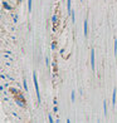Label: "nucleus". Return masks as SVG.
Listing matches in <instances>:
<instances>
[{"instance_id":"423d86ee","label":"nucleus","mask_w":117,"mask_h":123,"mask_svg":"<svg viewBox=\"0 0 117 123\" xmlns=\"http://www.w3.org/2000/svg\"><path fill=\"white\" fill-rule=\"evenodd\" d=\"M32 3H33V0H28V9H29V12H32Z\"/></svg>"},{"instance_id":"39448f33","label":"nucleus","mask_w":117,"mask_h":123,"mask_svg":"<svg viewBox=\"0 0 117 123\" xmlns=\"http://www.w3.org/2000/svg\"><path fill=\"white\" fill-rule=\"evenodd\" d=\"M103 111H104V114H107V102H103Z\"/></svg>"},{"instance_id":"0eeeda50","label":"nucleus","mask_w":117,"mask_h":123,"mask_svg":"<svg viewBox=\"0 0 117 123\" xmlns=\"http://www.w3.org/2000/svg\"><path fill=\"white\" fill-rule=\"evenodd\" d=\"M23 86H24V89L28 91V83H26V79H23Z\"/></svg>"},{"instance_id":"f257e3e1","label":"nucleus","mask_w":117,"mask_h":123,"mask_svg":"<svg viewBox=\"0 0 117 123\" xmlns=\"http://www.w3.org/2000/svg\"><path fill=\"white\" fill-rule=\"evenodd\" d=\"M33 80H34V86H35V92H37V96H38V100L40 102V93H39V86H38L37 73H33Z\"/></svg>"},{"instance_id":"20e7f679","label":"nucleus","mask_w":117,"mask_h":123,"mask_svg":"<svg viewBox=\"0 0 117 123\" xmlns=\"http://www.w3.org/2000/svg\"><path fill=\"white\" fill-rule=\"evenodd\" d=\"M112 104H116V89H113V96H112Z\"/></svg>"},{"instance_id":"6e6552de","label":"nucleus","mask_w":117,"mask_h":123,"mask_svg":"<svg viewBox=\"0 0 117 123\" xmlns=\"http://www.w3.org/2000/svg\"><path fill=\"white\" fill-rule=\"evenodd\" d=\"M72 21H73V23H74V21H76V18H74V12H73V10H72Z\"/></svg>"},{"instance_id":"7ed1b4c3","label":"nucleus","mask_w":117,"mask_h":123,"mask_svg":"<svg viewBox=\"0 0 117 123\" xmlns=\"http://www.w3.org/2000/svg\"><path fill=\"white\" fill-rule=\"evenodd\" d=\"M84 35H88V19L84 20Z\"/></svg>"},{"instance_id":"1a4fd4ad","label":"nucleus","mask_w":117,"mask_h":123,"mask_svg":"<svg viewBox=\"0 0 117 123\" xmlns=\"http://www.w3.org/2000/svg\"><path fill=\"white\" fill-rule=\"evenodd\" d=\"M115 55H117V40L115 42Z\"/></svg>"},{"instance_id":"9d476101","label":"nucleus","mask_w":117,"mask_h":123,"mask_svg":"<svg viewBox=\"0 0 117 123\" xmlns=\"http://www.w3.org/2000/svg\"><path fill=\"white\" fill-rule=\"evenodd\" d=\"M72 102H74V92H72Z\"/></svg>"},{"instance_id":"f03ea898","label":"nucleus","mask_w":117,"mask_h":123,"mask_svg":"<svg viewBox=\"0 0 117 123\" xmlns=\"http://www.w3.org/2000/svg\"><path fill=\"white\" fill-rule=\"evenodd\" d=\"M91 63H92V69L96 70V62H94V49L91 50Z\"/></svg>"}]
</instances>
